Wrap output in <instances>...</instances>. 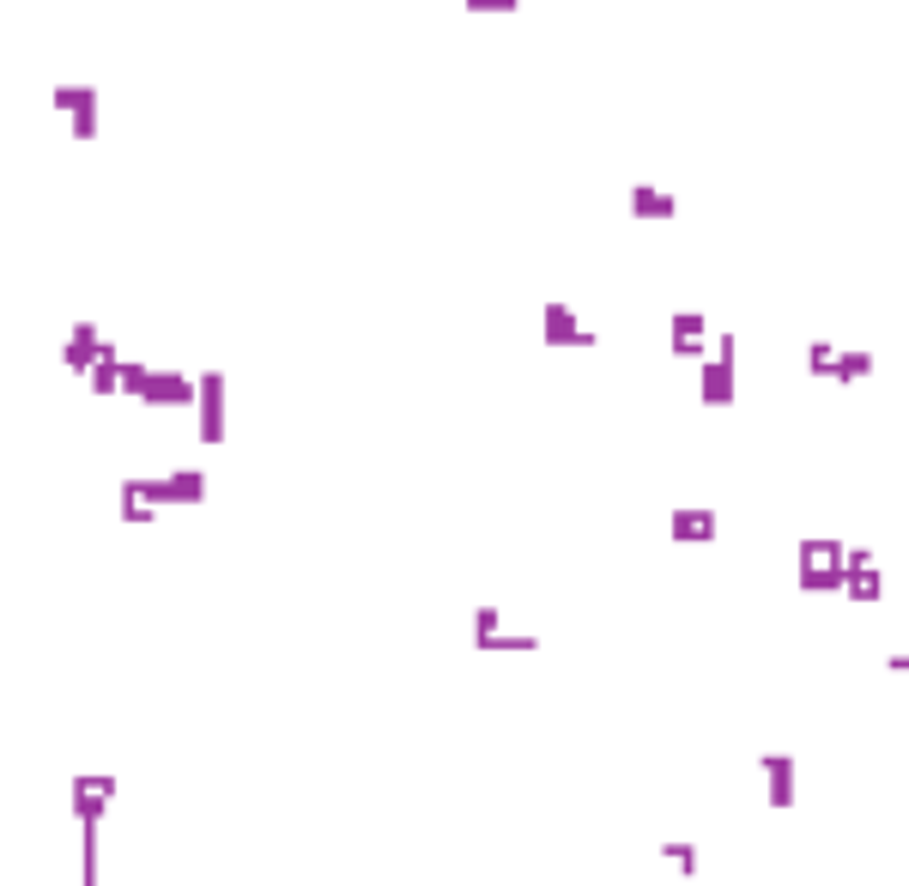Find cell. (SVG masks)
<instances>
[{
  "label": "cell",
  "mask_w": 909,
  "mask_h": 886,
  "mask_svg": "<svg viewBox=\"0 0 909 886\" xmlns=\"http://www.w3.org/2000/svg\"><path fill=\"white\" fill-rule=\"evenodd\" d=\"M625 207L636 213V220H680V201H673L667 189H655V183H636L625 195Z\"/></svg>",
  "instance_id": "cell-11"
},
{
  "label": "cell",
  "mask_w": 909,
  "mask_h": 886,
  "mask_svg": "<svg viewBox=\"0 0 909 886\" xmlns=\"http://www.w3.org/2000/svg\"><path fill=\"white\" fill-rule=\"evenodd\" d=\"M764 777H770V807H795V753H758Z\"/></svg>",
  "instance_id": "cell-9"
},
{
  "label": "cell",
  "mask_w": 909,
  "mask_h": 886,
  "mask_svg": "<svg viewBox=\"0 0 909 886\" xmlns=\"http://www.w3.org/2000/svg\"><path fill=\"white\" fill-rule=\"evenodd\" d=\"M842 595H855V601H879V595H886V583H879V564H867V571H849V577H842Z\"/></svg>",
  "instance_id": "cell-16"
},
{
  "label": "cell",
  "mask_w": 909,
  "mask_h": 886,
  "mask_svg": "<svg viewBox=\"0 0 909 886\" xmlns=\"http://www.w3.org/2000/svg\"><path fill=\"white\" fill-rule=\"evenodd\" d=\"M486 650H540V638L534 632H498Z\"/></svg>",
  "instance_id": "cell-20"
},
{
  "label": "cell",
  "mask_w": 909,
  "mask_h": 886,
  "mask_svg": "<svg viewBox=\"0 0 909 886\" xmlns=\"http://www.w3.org/2000/svg\"><path fill=\"white\" fill-rule=\"evenodd\" d=\"M49 104L68 110L73 122V140H98V85H55Z\"/></svg>",
  "instance_id": "cell-6"
},
{
  "label": "cell",
  "mask_w": 909,
  "mask_h": 886,
  "mask_svg": "<svg viewBox=\"0 0 909 886\" xmlns=\"http://www.w3.org/2000/svg\"><path fill=\"white\" fill-rule=\"evenodd\" d=\"M661 856H667L680 875H697V844L692 838H667V844H661Z\"/></svg>",
  "instance_id": "cell-18"
},
{
  "label": "cell",
  "mask_w": 909,
  "mask_h": 886,
  "mask_svg": "<svg viewBox=\"0 0 909 886\" xmlns=\"http://www.w3.org/2000/svg\"><path fill=\"white\" fill-rule=\"evenodd\" d=\"M697 395H704V407H727V401H734V334H722V346H709V353H704Z\"/></svg>",
  "instance_id": "cell-3"
},
{
  "label": "cell",
  "mask_w": 909,
  "mask_h": 886,
  "mask_svg": "<svg viewBox=\"0 0 909 886\" xmlns=\"http://www.w3.org/2000/svg\"><path fill=\"white\" fill-rule=\"evenodd\" d=\"M716 529H722V517H716V510H704V505H697V510H673V541H716Z\"/></svg>",
  "instance_id": "cell-12"
},
{
  "label": "cell",
  "mask_w": 909,
  "mask_h": 886,
  "mask_svg": "<svg viewBox=\"0 0 909 886\" xmlns=\"http://www.w3.org/2000/svg\"><path fill=\"white\" fill-rule=\"evenodd\" d=\"M98 346H103V334H98V323H73L68 328V346H61V365L68 370H91V358H98Z\"/></svg>",
  "instance_id": "cell-10"
},
{
  "label": "cell",
  "mask_w": 909,
  "mask_h": 886,
  "mask_svg": "<svg viewBox=\"0 0 909 886\" xmlns=\"http://www.w3.org/2000/svg\"><path fill=\"white\" fill-rule=\"evenodd\" d=\"M146 377H152L146 358L122 353V365H115V395H140V389H146Z\"/></svg>",
  "instance_id": "cell-15"
},
{
  "label": "cell",
  "mask_w": 909,
  "mask_h": 886,
  "mask_svg": "<svg viewBox=\"0 0 909 886\" xmlns=\"http://www.w3.org/2000/svg\"><path fill=\"white\" fill-rule=\"evenodd\" d=\"M122 492L140 510H164V505H206V473L201 468H176L164 480H122Z\"/></svg>",
  "instance_id": "cell-1"
},
{
  "label": "cell",
  "mask_w": 909,
  "mask_h": 886,
  "mask_svg": "<svg viewBox=\"0 0 909 886\" xmlns=\"http://www.w3.org/2000/svg\"><path fill=\"white\" fill-rule=\"evenodd\" d=\"M837 383H861V377H874V353L867 346H837V370H830Z\"/></svg>",
  "instance_id": "cell-14"
},
{
  "label": "cell",
  "mask_w": 909,
  "mask_h": 886,
  "mask_svg": "<svg viewBox=\"0 0 909 886\" xmlns=\"http://www.w3.org/2000/svg\"><path fill=\"white\" fill-rule=\"evenodd\" d=\"M540 323H545V340H552V346H594V340H601L589 323H576V310H570L564 298H545Z\"/></svg>",
  "instance_id": "cell-7"
},
{
  "label": "cell",
  "mask_w": 909,
  "mask_h": 886,
  "mask_svg": "<svg viewBox=\"0 0 909 886\" xmlns=\"http://www.w3.org/2000/svg\"><path fill=\"white\" fill-rule=\"evenodd\" d=\"M73 795V826H103V807L115 802V777L110 772H80L68 783Z\"/></svg>",
  "instance_id": "cell-5"
},
{
  "label": "cell",
  "mask_w": 909,
  "mask_h": 886,
  "mask_svg": "<svg viewBox=\"0 0 909 886\" xmlns=\"http://www.w3.org/2000/svg\"><path fill=\"white\" fill-rule=\"evenodd\" d=\"M194 414H201V444L225 438V370L218 365H206L194 377Z\"/></svg>",
  "instance_id": "cell-4"
},
{
  "label": "cell",
  "mask_w": 909,
  "mask_h": 886,
  "mask_svg": "<svg viewBox=\"0 0 909 886\" xmlns=\"http://www.w3.org/2000/svg\"><path fill=\"white\" fill-rule=\"evenodd\" d=\"M704 310H673V353H685V358H704Z\"/></svg>",
  "instance_id": "cell-13"
},
{
  "label": "cell",
  "mask_w": 909,
  "mask_h": 886,
  "mask_svg": "<svg viewBox=\"0 0 909 886\" xmlns=\"http://www.w3.org/2000/svg\"><path fill=\"white\" fill-rule=\"evenodd\" d=\"M800 589H813V595L842 589V541L837 534H807V541H800Z\"/></svg>",
  "instance_id": "cell-2"
},
{
  "label": "cell",
  "mask_w": 909,
  "mask_h": 886,
  "mask_svg": "<svg viewBox=\"0 0 909 886\" xmlns=\"http://www.w3.org/2000/svg\"><path fill=\"white\" fill-rule=\"evenodd\" d=\"M498 625H503V613L491 608V601H486V608H473V650H486L491 638H498Z\"/></svg>",
  "instance_id": "cell-19"
},
{
  "label": "cell",
  "mask_w": 909,
  "mask_h": 886,
  "mask_svg": "<svg viewBox=\"0 0 909 886\" xmlns=\"http://www.w3.org/2000/svg\"><path fill=\"white\" fill-rule=\"evenodd\" d=\"M140 401L146 407H194V377L188 370H152Z\"/></svg>",
  "instance_id": "cell-8"
},
{
  "label": "cell",
  "mask_w": 909,
  "mask_h": 886,
  "mask_svg": "<svg viewBox=\"0 0 909 886\" xmlns=\"http://www.w3.org/2000/svg\"><path fill=\"white\" fill-rule=\"evenodd\" d=\"M800 358H807L813 377H830V370H837V340H807V353H800Z\"/></svg>",
  "instance_id": "cell-17"
}]
</instances>
